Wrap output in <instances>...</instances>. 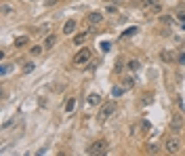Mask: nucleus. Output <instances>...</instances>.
I'll return each instance as SVG.
<instances>
[{"label":"nucleus","mask_w":185,"mask_h":156,"mask_svg":"<svg viewBox=\"0 0 185 156\" xmlns=\"http://www.w3.org/2000/svg\"><path fill=\"white\" fill-rule=\"evenodd\" d=\"M107 152V141L105 139H99V141H92L88 148H86V154L97 156V154H105Z\"/></svg>","instance_id":"obj_1"},{"label":"nucleus","mask_w":185,"mask_h":156,"mask_svg":"<svg viewBox=\"0 0 185 156\" xmlns=\"http://www.w3.org/2000/svg\"><path fill=\"white\" fill-rule=\"evenodd\" d=\"M114 112H116V103H114V101H107V103H103V106H101L99 114H97V118L103 122V120H107L112 114H114Z\"/></svg>","instance_id":"obj_2"},{"label":"nucleus","mask_w":185,"mask_h":156,"mask_svg":"<svg viewBox=\"0 0 185 156\" xmlns=\"http://www.w3.org/2000/svg\"><path fill=\"white\" fill-rule=\"evenodd\" d=\"M164 148H166V152H168V154H179L183 145H181V139H179V137H168Z\"/></svg>","instance_id":"obj_3"},{"label":"nucleus","mask_w":185,"mask_h":156,"mask_svg":"<svg viewBox=\"0 0 185 156\" xmlns=\"http://www.w3.org/2000/svg\"><path fill=\"white\" fill-rule=\"evenodd\" d=\"M86 61H91V48H80L76 55H74V65H84Z\"/></svg>","instance_id":"obj_4"},{"label":"nucleus","mask_w":185,"mask_h":156,"mask_svg":"<svg viewBox=\"0 0 185 156\" xmlns=\"http://www.w3.org/2000/svg\"><path fill=\"white\" fill-rule=\"evenodd\" d=\"M181 127H183V116H181V114H175L173 120H171V131L179 133V131H181Z\"/></svg>","instance_id":"obj_5"},{"label":"nucleus","mask_w":185,"mask_h":156,"mask_svg":"<svg viewBox=\"0 0 185 156\" xmlns=\"http://www.w3.org/2000/svg\"><path fill=\"white\" fill-rule=\"evenodd\" d=\"M88 21H91L92 25H99L101 21H103V13H99V11H92V13H88Z\"/></svg>","instance_id":"obj_6"},{"label":"nucleus","mask_w":185,"mask_h":156,"mask_svg":"<svg viewBox=\"0 0 185 156\" xmlns=\"http://www.w3.org/2000/svg\"><path fill=\"white\" fill-rule=\"evenodd\" d=\"M76 25H78V21H76V19H68V21L63 23V34H74Z\"/></svg>","instance_id":"obj_7"},{"label":"nucleus","mask_w":185,"mask_h":156,"mask_svg":"<svg viewBox=\"0 0 185 156\" xmlns=\"http://www.w3.org/2000/svg\"><path fill=\"white\" fill-rule=\"evenodd\" d=\"M162 61H166V63H175L177 61V55L175 53H171V51H162Z\"/></svg>","instance_id":"obj_8"},{"label":"nucleus","mask_w":185,"mask_h":156,"mask_svg":"<svg viewBox=\"0 0 185 156\" xmlns=\"http://www.w3.org/2000/svg\"><path fill=\"white\" fill-rule=\"evenodd\" d=\"M55 44H57V36H55V34H48V36L44 38V44H42V47L44 48H53Z\"/></svg>","instance_id":"obj_9"},{"label":"nucleus","mask_w":185,"mask_h":156,"mask_svg":"<svg viewBox=\"0 0 185 156\" xmlns=\"http://www.w3.org/2000/svg\"><path fill=\"white\" fill-rule=\"evenodd\" d=\"M27 42H30V38H27V36H17V38H15V48L25 47Z\"/></svg>","instance_id":"obj_10"},{"label":"nucleus","mask_w":185,"mask_h":156,"mask_svg":"<svg viewBox=\"0 0 185 156\" xmlns=\"http://www.w3.org/2000/svg\"><path fill=\"white\" fill-rule=\"evenodd\" d=\"M86 38H88V32H80V34H76V36H74V44H82Z\"/></svg>","instance_id":"obj_11"},{"label":"nucleus","mask_w":185,"mask_h":156,"mask_svg":"<svg viewBox=\"0 0 185 156\" xmlns=\"http://www.w3.org/2000/svg\"><path fill=\"white\" fill-rule=\"evenodd\" d=\"M88 103H91V106H97V103H101V95H97V93H91V95H88Z\"/></svg>","instance_id":"obj_12"},{"label":"nucleus","mask_w":185,"mask_h":156,"mask_svg":"<svg viewBox=\"0 0 185 156\" xmlns=\"http://www.w3.org/2000/svg\"><path fill=\"white\" fill-rule=\"evenodd\" d=\"M156 2H158V0H139V4H141L143 9H151Z\"/></svg>","instance_id":"obj_13"},{"label":"nucleus","mask_w":185,"mask_h":156,"mask_svg":"<svg viewBox=\"0 0 185 156\" xmlns=\"http://www.w3.org/2000/svg\"><path fill=\"white\" fill-rule=\"evenodd\" d=\"M74 106H76V99H74V97H69L68 99V103H65V112H72V110H74Z\"/></svg>","instance_id":"obj_14"},{"label":"nucleus","mask_w":185,"mask_h":156,"mask_svg":"<svg viewBox=\"0 0 185 156\" xmlns=\"http://www.w3.org/2000/svg\"><path fill=\"white\" fill-rule=\"evenodd\" d=\"M128 70H130V72H137V70H139V61L137 59L128 61Z\"/></svg>","instance_id":"obj_15"},{"label":"nucleus","mask_w":185,"mask_h":156,"mask_svg":"<svg viewBox=\"0 0 185 156\" xmlns=\"http://www.w3.org/2000/svg\"><path fill=\"white\" fill-rule=\"evenodd\" d=\"M122 93H124V89H122V86H114V89H112V97H120Z\"/></svg>","instance_id":"obj_16"},{"label":"nucleus","mask_w":185,"mask_h":156,"mask_svg":"<svg viewBox=\"0 0 185 156\" xmlns=\"http://www.w3.org/2000/svg\"><path fill=\"white\" fill-rule=\"evenodd\" d=\"M135 34H137V27H128V30L124 32V34H122V36L126 38V36H135Z\"/></svg>","instance_id":"obj_17"},{"label":"nucleus","mask_w":185,"mask_h":156,"mask_svg":"<svg viewBox=\"0 0 185 156\" xmlns=\"http://www.w3.org/2000/svg\"><path fill=\"white\" fill-rule=\"evenodd\" d=\"M34 68H36L34 63H25V65H23V72L27 74V72H32V70H34Z\"/></svg>","instance_id":"obj_18"},{"label":"nucleus","mask_w":185,"mask_h":156,"mask_svg":"<svg viewBox=\"0 0 185 156\" xmlns=\"http://www.w3.org/2000/svg\"><path fill=\"white\" fill-rule=\"evenodd\" d=\"M42 48H44V47H34V48H32V55H34V57H36V55H40Z\"/></svg>","instance_id":"obj_19"},{"label":"nucleus","mask_w":185,"mask_h":156,"mask_svg":"<svg viewBox=\"0 0 185 156\" xmlns=\"http://www.w3.org/2000/svg\"><path fill=\"white\" fill-rule=\"evenodd\" d=\"M9 72H11V65H2V68H0V74H2V76L9 74Z\"/></svg>","instance_id":"obj_20"},{"label":"nucleus","mask_w":185,"mask_h":156,"mask_svg":"<svg viewBox=\"0 0 185 156\" xmlns=\"http://www.w3.org/2000/svg\"><path fill=\"white\" fill-rule=\"evenodd\" d=\"M145 152H150V154H156V152H158V148H156V145H147V148H145Z\"/></svg>","instance_id":"obj_21"},{"label":"nucleus","mask_w":185,"mask_h":156,"mask_svg":"<svg viewBox=\"0 0 185 156\" xmlns=\"http://www.w3.org/2000/svg\"><path fill=\"white\" fill-rule=\"evenodd\" d=\"M2 13H4V15H11V13H13V9L9 6V4H4V6H2Z\"/></svg>","instance_id":"obj_22"},{"label":"nucleus","mask_w":185,"mask_h":156,"mask_svg":"<svg viewBox=\"0 0 185 156\" xmlns=\"http://www.w3.org/2000/svg\"><path fill=\"white\" fill-rule=\"evenodd\" d=\"M135 84V78H126V82H124V89H128V86H133Z\"/></svg>","instance_id":"obj_23"},{"label":"nucleus","mask_w":185,"mask_h":156,"mask_svg":"<svg viewBox=\"0 0 185 156\" xmlns=\"http://www.w3.org/2000/svg\"><path fill=\"white\" fill-rule=\"evenodd\" d=\"M177 63H181V65H185V53H181V55L177 57Z\"/></svg>","instance_id":"obj_24"},{"label":"nucleus","mask_w":185,"mask_h":156,"mask_svg":"<svg viewBox=\"0 0 185 156\" xmlns=\"http://www.w3.org/2000/svg\"><path fill=\"white\" fill-rule=\"evenodd\" d=\"M105 11H107V13H118V6H114V4H109V6H107Z\"/></svg>","instance_id":"obj_25"},{"label":"nucleus","mask_w":185,"mask_h":156,"mask_svg":"<svg viewBox=\"0 0 185 156\" xmlns=\"http://www.w3.org/2000/svg\"><path fill=\"white\" fill-rule=\"evenodd\" d=\"M57 2H59V0H46V6H55Z\"/></svg>","instance_id":"obj_26"},{"label":"nucleus","mask_w":185,"mask_h":156,"mask_svg":"<svg viewBox=\"0 0 185 156\" xmlns=\"http://www.w3.org/2000/svg\"><path fill=\"white\" fill-rule=\"evenodd\" d=\"M177 17H179L181 21H185V13H183V11H179V13H177Z\"/></svg>","instance_id":"obj_27"}]
</instances>
